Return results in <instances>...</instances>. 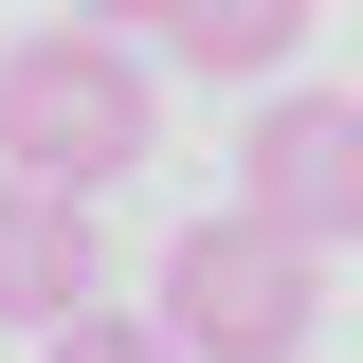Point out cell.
I'll return each mask as SVG.
<instances>
[{"label":"cell","mask_w":363,"mask_h":363,"mask_svg":"<svg viewBox=\"0 0 363 363\" xmlns=\"http://www.w3.org/2000/svg\"><path fill=\"white\" fill-rule=\"evenodd\" d=\"M145 145H164V73L128 55V18H18L0 37V182L109 200Z\"/></svg>","instance_id":"cell-1"},{"label":"cell","mask_w":363,"mask_h":363,"mask_svg":"<svg viewBox=\"0 0 363 363\" xmlns=\"http://www.w3.org/2000/svg\"><path fill=\"white\" fill-rule=\"evenodd\" d=\"M37 363H182V345H164V327H145V309H91V327H55Z\"/></svg>","instance_id":"cell-6"},{"label":"cell","mask_w":363,"mask_h":363,"mask_svg":"<svg viewBox=\"0 0 363 363\" xmlns=\"http://www.w3.org/2000/svg\"><path fill=\"white\" fill-rule=\"evenodd\" d=\"M128 55L145 73H218V91H291V55H309V18H291V0H145L128 18Z\"/></svg>","instance_id":"cell-5"},{"label":"cell","mask_w":363,"mask_h":363,"mask_svg":"<svg viewBox=\"0 0 363 363\" xmlns=\"http://www.w3.org/2000/svg\"><path fill=\"white\" fill-rule=\"evenodd\" d=\"M236 218H272L291 255H345L363 236V91H272L236 128Z\"/></svg>","instance_id":"cell-3"},{"label":"cell","mask_w":363,"mask_h":363,"mask_svg":"<svg viewBox=\"0 0 363 363\" xmlns=\"http://www.w3.org/2000/svg\"><path fill=\"white\" fill-rule=\"evenodd\" d=\"M91 309H109V236H91V200L0 182V327L55 345V327H91Z\"/></svg>","instance_id":"cell-4"},{"label":"cell","mask_w":363,"mask_h":363,"mask_svg":"<svg viewBox=\"0 0 363 363\" xmlns=\"http://www.w3.org/2000/svg\"><path fill=\"white\" fill-rule=\"evenodd\" d=\"M145 327H164L182 363H309V327H327V255H291L272 218H236V200H218V218L164 236V309H145Z\"/></svg>","instance_id":"cell-2"}]
</instances>
